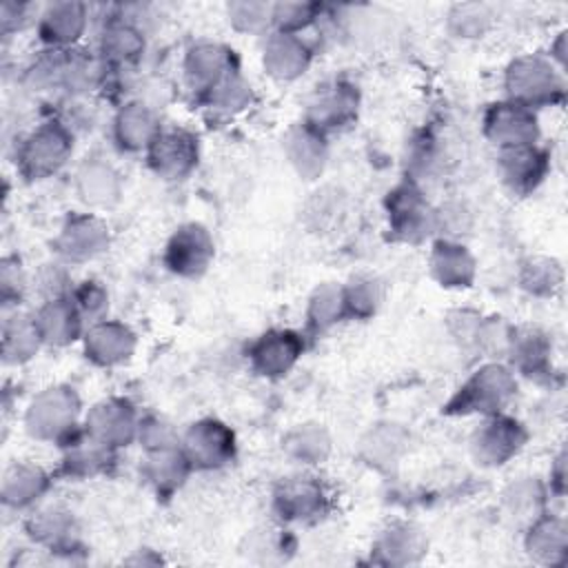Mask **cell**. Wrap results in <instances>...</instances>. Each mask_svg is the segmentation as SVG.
<instances>
[{
	"instance_id": "obj_10",
	"label": "cell",
	"mask_w": 568,
	"mask_h": 568,
	"mask_svg": "<svg viewBox=\"0 0 568 568\" xmlns=\"http://www.w3.org/2000/svg\"><path fill=\"white\" fill-rule=\"evenodd\" d=\"M213 257L215 242L209 229L200 222H186L178 226L164 246V264L180 277H200L206 273Z\"/></svg>"
},
{
	"instance_id": "obj_50",
	"label": "cell",
	"mask_w": 568,
	"mask_h": 568,
	"mask_svg": "<svg viewBox=\"0 0 568 568\" xmlns=\"http://www.w3.org/2000/svg\"><path fill=\"white\" fill-rule=\"evenodd\" d=\"M29 4H22V2H2V9H0V27H2V33H11V31H20L27 20H29Z\"/></svg>"
},
{
	"instance_id": "obj_1",
	"label": "cell",
	"mask_w": 568,
	"mask_h": 568,
	"mask_svg": "<svg viewBox=\"0 0 568 568\" xmlns=\"http://www.w3.org/2000/svg\"><path fill=\"white\" fill-rule=\"evenodd\" d=\"M517 393V377L508 364H481L446 402L448 415H497Z\"/></svg>"
},
{
	"instance_id": "obj_9",
	"label": "cell",
	"mask_w": 568,
	"mask_h": 568,
	"mask_svg": "<svg viewBox=\"0 0 568 568\" xmlns=\"http://www.w3.org/2000/svg\"><path fill=\"white\" fill-rule=\"evenodd\" d=\"M144 153L149 169L158 178L178 182L189 178L197 166L200 144L197 135L186 129H162Z\"/></svg>"
},
{
	"instance_id": "obj_21",
	"label": "cell",
	"mask_w": 568,
	"mask_h": 568,
	"mask_svg": "<svg viewBox=\"0 0 568 568\" xmlns=\"http://www.w3.org/2000/svg\"><path fill=\"white\" fill-rule=\"evenodd\" d=\"M144 33L129 18H111L98 42V58L106 67V71H120L133 67L144 53Z\"/></svg>"
},
{
	"instance_id": "obj_13",
	"label": "cell",
	"mask_w": 568,
	"mask_h": 568,
	"mask_svg": "<svg viewBox=\"0 0 568 568\" xmlns=\"http://www.w3.org/2000/svg\"><path fill=\"white\" fill-rule=\"evenodd\" d=\"M109 240V226L98 215L73 213L60 226L53 240V248L62 262L82 264L104 253Z\"/></svg>"
},
{
	"instance_id": "obj_38",
	"label": "cell",
	"mask_w": 568,
	"mask_h": 568,
	"mask_svg": "<svg viewBox=\"0 0 568 568\" xmlns=\"http://www.w3.org/2000/svg\"><path fill=\"white\" fill-rule=\"evenodd\" d=\"M342 320H346L344 286H339L335 282L320 284L308 297V306H306L308 328L315 333H324Z\"/></svg>"
},
{
	"instance_id": "obj_33",
	"label": "cell",
	"mask_w": 568,
	"mask_h": 568,
	"mask_svg": "<svg viewBox=\"0 0 568 568\" xmlns=\"http://www.w3.org/2000/svg\"><path fill=\"white\" fill-rule=\"evenodd\" d=\"M568 550V528L561 517L539 515L535 521L528 524L526 530V552L537 564L555 566L566 559Z\"/></svg>"
},
{
	"instance_id": "obj_4",
	"label": "cell",
	"mask_w": 568,
	"mask_h": 568,
	"mask_svg": "<svg viewBox=\"0 0 568 568\" xmlns=\"http://www.w3.org/2000/svg\"><path fill=\"white\" fill-rule=\"evenodd\" d=\"M73 153V131L62 120L38 124L18 146L16 164L27 180L55 175Z\"/></svg>"
},
{
	"instance_id": "obj_37",
	"label": "cell",
	"mask_w": 568,
	"mask_h": 568,
	"mask_svg": "<svg viewBox=\"0 0 568 568\" xmlns=\"http://www.w3.org/2000/svg\"><path fill=\"white\" fill-rule=\"evenodd\" d=\"M501 497L504 510L513 521H524L528 526L544 515L546 486L537 477H519L504 490Z\"/></svg>"
},
{
	"instance_id": "obj_22",
	"label": "cell",
	"mask_w": 568,
	"mask_h": 568,
	"mask_svg": "<svg viewBox=\"0 0 568 568\" xmlns=\"http://www.w3.org/2000/svg\"><path fill=\"white\" fill-rule=\"evenodd\" d=\"M284 155L302 180H317L328 160L326 135L306 122L291 126L282 140Z\"/></svg>"
},
{
	"instance_id": "obj_26",
	"label": "cell",
	"mask_w": 568,
	"mask_h": 568,
	"mask_svg": "<svg viewBox=\"0 0 568 568\" xmlns=\"http://www.w3.org/2000/svg\"><path fill=\"white\" fill-rule=\"evenodd\" d=\"M510 368L528 377L544 375L550 364V339L537 326H517L508 328L506 348Z\"/></svg>"
},
{
	"instance_id": "obj_8",
	"label": "cell",
	"mask_w": 568,
	"mask_h": 568,
	"mask_svg": "<svg viewBox=\"0 0 568 568\" xmlns=\"http://www.w3.org/2000/svg\"><path fill=\"white\" fill-rule=\"evenodd\" d=\"M357 87H353L346 80H328L317 84L315 91L311 93L306 102L304 122L326 135L328 131L348 126L357 118Z\"/></svg>"
},
{
	"instance_id": "obj_36",
	"label": "cell",
	"mask_w": 568,
	"mask_h": 568,
	"mask_svg": "<svg viewBox=\"0 0 568 568\" xmlns=\"http://www.w3.org/2000/svg\"><path fill=\"white\" fill-rule=\"evenodd\" d=\"M282 446L293 462L302 466H317L331 455V435L322 424L306 422L291 428L282 439Z\"/></svg>"
},
{
	"instance_id": "obj_15",
	"label": "cell",
	"mask_w": 568,
	"mask_h": 568,
	"mask_svg": "<svg viewBox=\"0 0 568 568\" xmlns=\"http://www.w3.org/2000/svg\"><path fill=\"white\" fill-rule=\"evenodd\" d=\"M233 71H237L235 55L229 47L220 42L200 40L193 42L184 53V82L197 98L209 93L220 80H224Z\"/></svg>"
},
{
	"instance_id": "obj_35",
	"label": "cell",
	"mask_w": 568,
	"mask_h": 568,
	"mask_svg": "<svg viewBox=\"0 0 568 568\" xmlns=\"http://www.w3.org/2000/svg\"><path fill=\"white\" fill-rule=\"evenodd\" d=\"M408 448V433L397 424H377L362 439V457L375 466L390 470L399 464Z\"/></svg>"
},
{
	"instance_id": "obj_24",
	"label": "cell",
	"mask_w": 568,
	"mask_h": 568,
	"mask_svg": "<svg viewBox=\"0 0 568 568\" xmlns=\"http://www.w3.org/2000/svg\"><path fill=\"white\" fill-rule=\"evenodd\" d=\"M433 280L444 288H468L475 280L477 264L473 253L457 240H437L428 255Z\"/></svg>"
},
{
	"instance_id": "obj_49",
	"label": "cell",
	"mask_w": 568,
	"mask_h": 568,
	"mask_svg": "<svg viewBox=\"0 0 568 568\" xmlns=\"http://www.w3.org/2000/svg\"><path fill=\"white\" fill-rule=\"evenodd\" d=\"M27 291V275L22 271V264L18 257H4L0 266V295L2 304H20L22 295Z\"/></svg>"
},
{
	"instance_id": "obj_7",
	"label": "cell",
	"mask_w": 568,
	"mask_h": 568,
	"mask_svg": "<svg viewBox=\"0 0 568 568\" xmlns=\"http://www.w3.org/2000/svg\"><path fill=\"white\" fill-rule=\"evenodd\" d=\"M180 446L197 470H215L233 462L235 433L215 417L193 422L180 437Z\"/></svg>"
},
{
	"instance_id": "obj_46",
	"label": "cell",
	"mask_w": 568,
	"mask_h": 568,
	"mask_svg": "<svg viewBox=\"0 0 568 568\" xmlns=\"http://www.w3.org/2000/svg\"><path fill=\"white\" fill-rule=\"evenodd\" d=\"M33 284H36V291L40 293L42 302L69 297V293L73 291V282L67 271V262H62V260L40 264V268L36 271V277H33Z\"/></svg>"
},
{
	"instance_id": "obj_47",
	"label": "cell",
	"mask_w": 568,
	"mask_h": 568,
	"mask_svg": "<svg viewBox=\"0 0 568 568\" xmlns=\"http://www.w3.org/2000/svg\"><path fill=\"white\" fill-rule=\"evenodd\" d=\"M342 213H344V195L337 189H322L313 193L306 206V217L317 231H326L335 226Z\"/></svg>"
},
{
	"instance_id": "obj_18",
	"label": "cell",
	"mask_w": 568,
	"mask_h": 568,
	"mask_svg": "<svg viewBox=\"0 0 568 568\" xmlns=\"http://www.w3.org/2000/svg\"><path fill=\"white\" fill-rule=\"evenodd\" d=\"M550 169L548 153L537 144L497 149V173L517 195L535 191Z\"/></svg>"
},
{
	"instance_id": "obj_28",
	"label": "cell",
	"mask_w": 568,
	"mask_h": 568,
	"mask_svg": "<svg viewBox=\"0 0 568 568\" xmlns=\"http://www.w3.org/2000/svg\"><path fill=\"white\" fill-rule=\"evenodd\" d=\"M49 484L51 479L44 468L29 462H16L7 466L2 473V481H0L2 504L16 510L31 508L49 490Z\"/></svg>"
},
{
	"instance_id": "obj_11",
	"label": "cell",
	"mask_w": 568,
	"mask_h": 568,
	"mask_svg": "<svg viewBox=\"0 0 568 568\" xmlns=\"http://www.w3.org/2000/svg\"><path fill=\"white\" fill-rule=\"evenodd\" d=\"M484 135L497 149L537 144L539 140V120L535 109L524 106L513 100L495 102L484 113Z\"/></svg>"
},
{
	"instance_id": "obj_6",
	"label": "cell",
	"mask_w": 568,
	"mask_h": 568,
	"mask_svg": "<svg viewBox=\"0 0 568 568\" xmlns=\"http://www.w3.org/2000/svg\"><path fill=\"white\" fill-rule=\"evenodd\" d=\"M528 433L521 422L504 413L488 415L470 437V453L479 466L497 468L510 462L526 444Z\"/></svg>"
},
{
	"instance_id": "obj_19",
	"label": "cell",
	"mask_w": 568,
	"mask_h": 568,
	"mask_svg": "<svg viewBox=\"0 0 568 568\" xmlns=\"http://www.w3.org/2000/svg\"><path fill=\"white\" fill-rule=\"evenodd\" d=\"M82 344L87 359H91L95 366L111 368L131 359L138 346V337L126 324L118 320H100L84 331Z\"/></svg>"
},
{
	"instance_id": "obj_31",
	"label": "cell",
	"mask_w": 568,
	"mask_h": 568,
	"mask_svg": "<svg viewBox=\"0 0 568 568\" xmlns=\"http://www.w3.org/2000/svg\"><path fill=\"white\" fill-rule=\"evenodd\" d=\"M113 448L89 437L84 430L62 444V473L67 477L87 479L106 473L113 462Z\"/></svg>"
},
{
	"instance_id": "obj_44",
	"label": "cell",
	"mask_w": 568,
	"mask_h": 568,
	"mask_svg": "<svg viewBox=\"0 0 568 568\" xmlns=\"http://www.w3.org/2000/svg\"><path fill=\"white\" fill-rule=\"evenodd\" d=\"M322 13V7L315 2H273V31L297 33L311 27Z\"/></svg>"
},
{
	"instance_id": "obj_3",
	"label": "cell",
	"mask_w": 568,
	"mask_h": 568,
	"mask_svg": "<svg viewBox=\"0 0 568 568\" xmlns=\"http://www.w3.org/2000/svg\"><path fill=\"white\" fill-rule=\"evenodd\" d=\"M504 89L513 102L530 109L548 106L564 98V75L548 55L524 53L506 67Z\"/></svg>"
},
{
	"instance_id": "obj_20",
	"label": "cell",
	"mask_w": 568,
	"mask_h": 568,
	"mask_svg": "<svg viewBox=\"0 0 568 568\" xmlns=\"http://www.w3.org/2000/svg\"><path fill=\"white\" fill-rule=\"evenodd\" d=\"M313 60V49L297 33L271 31L262 49V67L277 82H291L306 73Z\"/></svg>"
},
{
	"instance_id": "obj_27",
	"label": "cell",
	"mask_w": 568,
	"mask_h": 568,
	"mask_svg": "<svg viewBox=\"0 0 568 568\" xmlns=\"http://www.w3.org/2000/svg\"><path fill=\"white\" fill-rule=\"evenodd\" d=\"M73 184L78 197L91 209H109L118 204L122 195L120 173L98 158L87 160L78 166Z\"/></svg>"
},
{
	"instance_id": "obj_23",
	"label": "cell",
	"mask_w": 568,
	"mask_h": 568,
	"mask_svg": "<svg viewBox=\"0 0 568 568\" xmlns=\"http://www.w3.org/2000/svg\"><path fill=\"white\" fill-rule=\"evenodd\" d=\"M160 131V118L144 100L124 102L113 118V140L129 153L146 151Z\"/></svg>"
},
{
	"instance_id": "obj_39",
	"label": "cell",
	"mask_w": 568,
	"mask_h": 568,
	"mask_svg": "<svg viewBox=\"0 0 568 568\" xmlns=\"http://www.w3.org/2000/svg\"><path fill=\"white\" fill-rule=\"evenodd\" d=\"M564 271L561 264L552 257H528L521 264L519 284L524 291L537 297H550L561 288Z\"/></svg>"
},
{
	"instance_id": "obj_42",
	"label": "cell",
	"mask_w": 568,
	"mask_h": 568,
	"mask_svg": "<svg viewBox=\"0 0 568 568\" xmlns=\"http://www.w3.org/2000/svg\"><path fill=\"white\" fill-rule=\"evenodd\" d=\"M226 18L240 33H264L273 29V2L235 0L226 4Z\"/></svg>"
},
{
	"instance_id": "obj_32",
	"label": "cell",
	"mask_w": 568,
	"mask_h": 568,
	"mask_svg": "<svg viewBox=\"0 0 568 568\" xmlns=\"http://www.w3.org/2000/svg\"><path fill=\"white\" fill-rule=\"evenodd\" d=\"M426 546L428 541L415 524L393 521L379 532L375 541V552L382 564L406 566L419 561L422 555L426 552Z\"/></svg>"
},
{
	"instance_id": "obj_5",
	"label": "cell",
	"mask_w": 568,
	"mask_h": 568,
	"mask_svg": "<svg viewBox=\"0 0 568 568\" xmlns=\"http://www.w3.org/2000/svg\"><path fill=\"white\" fill-rule=\"evenodd\" d=\"M386 215L390 233L402 242H422L435 229V209L413 180L399 182L386 197Z\"/></svg>"
},
{
	"instance_id": "obj_34",
	"label": "cell",
	"mask_w": 568,
	"mask_h": 568,
	"mask_svg": "<svg viewBox=\"0 0 568 568\" xmlns=\"http://www.w3.org/2000/svg\"><path fill=\"white\" fill-rule=\"evenodd\" d=\"M33 315L20 313L18 308L7 313L2 320V359L4 364L18 366L36 357L42 346Z\"/></svg>"
},
{
	"instance_id": "obj_45",
	"label": "cell",
	"mask_w": 568,
	"mask_h": 568,
	"mask_svg": "<svg viewBox=\"0 0 568 568\" xmlns=\"http://www.w3.org/2000/svg\"><path fill=\"white\" fill-rule=\"evenodd\" d=\"M346 300V317H371L382 300V288L373 277H357L344 286Z\"/></svg>"
},
{
	"instance_id": "obj_12",
	"label": "cell",
	"mask_w": 568,
	"mask_h": 568,
	"mask_svg": "<svg viewBox=\"0 0 568 568\" xmlns=\"http://www.w3.org/2000/svg\"><path fill=\"white\" fill-rule=\"evenodd\" d=\"M140 417L124 397H106L93 404L84 417V433L100 444L118 450L138 439Z\"/></svg>"
},
{
	"instance_id": "obj_48",
	"label": "cell",
	"mask_w": 568,
	"mask_h": 568,
	"mask_svg": "<svg viewBox=\"0 0 568 568\" xmlns=\"http://www.w3.org/2000/svg\"><path fill=\"white\" fill-rule=\"evenodd\" d=\"M138 442L140 446H144V450H153V448L180 444V435L173 430V426L166 419L158 415H146V417H140Z\"/></svg>"
},
{
	"instance_id": "obj_17",
	"label": "cell",
	"mask_w": 568,
	"mask_h": 568,
	"mask_svg": "<svg viewBox=\"0 0 568 568\" xmlns=\"http://www.w3.org/2000/svg\"><path fill=\"white\" fill-rule=\"evenodd\" d=\"M89 24V7L78 0L49 2L38 13V36L47 49H75Z\"/></svg>"
},
{
	"instance_id": "obj_2",
	"label": "cell",
	"mask_w": 568,
	"mask_h": 568,
	"mask_svg": "<svg viewBox=\"0 0 568 568\" xmlns=\"http://www.w3.org/2000/svg\"><path fill=\"white\" fill-rule=\"evenodd\" d=\"M80 408L82 404L75 388L67 384L47 386L29 402L24 410V430L38 442L62 446L80 433Z\"/></svg>"
},
{
	"instance_id": "obj_14",
	"label": "cell",
	"mask_w": 568,
	"mask_h": 568,
	"mask_svg": "<svg viewBox=\"0 0 568 568\" xmlns=\"http://www.w3.org/2000/svg\"><path fill=\"white\" fill-rule=\"evenodd\" d=\"M326 488L313 475L284 477L273 490V508L284 521H315L326 513Z\"/></svg>"
},
{
	"instance_id": "obj_41",
	"label": "cell",
	"mask_w": 568,
	"mask_h": 568,
	"mask_svg": "<svg viewBox=\"0 0 568 568\" xmlns=\"http://www.w3.org/2000/svg\"><path fill=\"white\" fill-rule=\"evenodd\" d=\"M200 100L215 111L237 113L251 104L253 91H251V84L244 80V75L240 71H233L224 80H220L209 93H204Z\"/></svg>"
},
{
	"instance_id": "obj_51",
	"label": "cell",
	"mask_w": 568,
	"mask_h": 568,
	"mask_svg": "<svg viewBox=\"0 0 568 568\" xmlns=\"http://www.w3.org/2000/svg\"><path fill=\"white\" fill-rule=\"evenodd\" d=\"M564 453H559V457H557V462H555V468H552V473H550V486H555V490L557 493H564V477H566V473H564Z\"/></svg>"
},
{
	"instance_id": "obj_29",
	"label": "cell",
	"mask_w": 568,
	"mask_h": 568,
	"mask_svg": "<svg viewBox=\"0 0 568 568\" xmlns=\"http://www.w3.org/2000/svg\"><path fill=\"white\" fill-rule=\"evenodd\" d=\"M27 535L47 550H71L75 546V524L67 508L60 504H47L33 510L24 524Z\"/></svg>"
},
{
	"instance_id": "obj_40",
	"label": "cell",
	"mask_w": 568,
	"mask_h": 568,
	"mask_svg": "<svg viewBox=\"0 0 568 568\" xmlns=\"http://www.w3.org/2000/svg\"><path fill=\"white\" fill-rule=\"evenodd\" d=\"M448 31L455 38H481L493 24V9L484 2H457L446 13Z\"/></svg>"
},
{
	"instance_id": "obj_16",
	"label": "cell",
	"mask_w": 568,
	"mask_h": 568,
	"mask_svg": "<svg viewBox=\"0 0 568 568\" xmlns=\"http://www.w3.org/2000/svg\"><path fill=\"white\" fill-rule=\"evenodd\" d=\"M304 339L291 328H271L248 346L251 368L268 379L284 377L302 357Z\"/></svg>"
},
{
	"instance_id": "obj_30",
	"label": "cell",
	"mask_w": 568,
	"mask_h": 568,
	"mask_svg": "<svg viewBox=\"0 0 568 568\" xmlns=\"http://www.w3.org/2000/svg\"><path fill=\"white\" fill-rule=\"evenodd\" d=\"M144 453L146 455L140 466V473L160 495H169V493L178 490L184 484V479L189 477V473L193 470V466L180 444L153 448V450H144Z\"/></svg>"
},
{
	"instance_id": "obj_43",
	"label": "cell",
	"mask_w": 568,
	"mask_h": 568,
	"mask_svg": "<svg viewBox=\"0 0 568 568\" xmlns=\"http://www.w3.org/2000/svg\"><path fill=\"white\" fill-rule=\"evenodd\" d=\"M71 302L75 304L80 317L84 320L87 328L100 320H106L109 311V291L98 280H84L73 286L69 293Z\"/></svg>"
},
{
	"instance_id": "obj_25",
	"label": "cell",
	"mask_w": 568,
	"mask_h": 568,
	"mask_svg": "<svg viewBox=\"0 0 568 568\" xmlns=\"http://www.w3.org/2000/svg\"><path fill=\"white\" fill-rule=\"evenodd\" d=\"M33 320L47 346H69L75 339H80L87 331V324L80 317L71 297L40 302L38 311L33 313Z\"/></svg>"
}]
</instances>
